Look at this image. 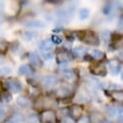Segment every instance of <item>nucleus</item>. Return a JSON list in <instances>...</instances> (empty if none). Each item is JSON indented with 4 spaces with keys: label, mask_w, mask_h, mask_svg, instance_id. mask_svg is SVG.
<instances>
[{
    "label": "nucleus",
    "mask_w": 123,
    "mask_h": 123,
    "mask_svg": "<svg viewBox=\"0 0 123 123\" xmlns=\"http://www.w3.org/2000/svg\"><path fill=\"white\" fill-rule=\"evenodd\" d=\"M80 39L86 45L89 46H99L100 44V39H99V35L92 31V30H84L79 33Z\"/></svg>",
    "instance_id": "f257e3e1"
},
{
    "label": "nucleus",
    "mask_w": 123,
    "mask_h": 123,
    "mask_svg": "<svg viewBox=\"0 0 123 123\" xmlns=\"http://www.w3.org/2000/svg\"><path fill=\"white\" fill-rule=\"evenodd\" d=\"M55 59L59 64H66L74 60V57L69 49H58L55 52Z\"/></svg>",
    "instance_id": "f03ea898"
},
{
    "label": "nucleus",
    "mask_w": 123,
    "mask_h": 123,
    "mask_svg": "<svg viewBox=\"0 0 123 123\" xmlns=\"http://www.w3.org/2000/svg\"><path fill=\"white\" fill-rule=\"evenodd\" d=\"M39 121L40 123H56L57 114L53 110L50 109L44 110L39 114Z\"/></svg>",
    "instance_id": "7ed1b4c3"
},
{
    "label": "nucleus",
    "mask_w": 123,
    "mask_h": 123,
    "mask_svg": "<svg viewBox=\"0 0 123 123\" xmlns=\"http://www.w3.org/2000/svg\"><path fill=\"white\" fill-rule=\"evenodd\" d=\"M5 86H6L7 90L12 92V93H18L22 89L20 80L17 78H13V77H9L5 80Z\"/></svg>",
    "instance_id": "20e7f679"
},
{
    "label": "nucleus",
    "mask_w": 123,
    "mask_h": 123,
    "mask_svg": "<svg viewBox=\"0 0 123 123\" xmlns=\"http://www.w3.org/2000/svg\"><path fill=\"white\" fill-rule=\"evenodd\" d=\"M58 82H59L58 78L56 76H51V75L44 76L42 78V80H41V83L47 89H50V88L54 87Z\"/></svg>",
    "instance_id": "39448f33"
},
{
    "label": "nucleus",
    "mask_w": 123,
    "mask_h": 123,
    "mask_svg": "<svg viewBox=\"0 0 123 123\" xmlns=\"http://www.w3.org/2000/svg\"><path fill=\"white\" fill-rule=\"evenodd\" d=\"M89 69H90V72L92 75L98 76V77H105L108 73V69H107L106 65L103 63H97L94 65H91Z\"/></svg>",
    "instance_id": "423d86ee"
},
{
    "label": "nucleus",
    "mask_w": 123,
    "mask_h": 123,
    "mask_svg": "<svg viewBox=\"0 0 123 123\" xmlns=\"http://www.w3.org/2000/svg\"><path fill=\"white\" fill-rule=\"evenodd\" d=\"M60 74L65 80H67L68 82H73L76 80L77 79V75L75 73V71L69 67H63L60 69Z\"/></svg>",
    "instance_id": "0eeeda50"
},
{
    "label": "nucleus",
    "mask_w": 123,
    "mask_h": 123,
    "mask_svg": "<svg viewBox=\"0 0 123 123\" xmlns=\"http://www.w3.org/2000/svg\"><path fill=\"white\" fill-rule=\"evenodd\" d=\"M85 85L87 89L90 90L91 92H97L101 86V82L93 77H88L85 80Z\"/></svg>",
    "instance_id": "6e6552de"
},
{
    "label": "nucleus",
    "mask_w": 123,
    "mask_h": 123,
    "mask_svg": "<svg viewBox=\"0 0 123 123\" xmlns=\"http://www.w3.org/2000/svg\"><path fill=\"white\" fill-rule=\"evenodd\" d=\"M28 60L29 62L31 63V65L35 68H42L44 65V62L42 58L39 56V54H37L36 52H29L28 53Z\"/></svg>",
    "instance_id": "1a4fd4ad"
},
{
    "label": "nucleus",
    "mask_w": 123,
    "mask_h": 123,
    "mask_svg": "<svg viewBox=\"0 0 123 123\" xmlns=\"http://www.w3.org/2000/svg\"><path fill=\"white\" fill-rule=\"evenodd\" d=\"M108 69L111 75L116 76L121 70V63L116 59H111L108 61Z\"/></svg>",
    "instance_id": "9d476101"
},
{
    "label": "nucleus",
    "mask_w": 123,
    "mask_h": 123,
    "mask_svg": "<svg viewBox=\"0 0 123 123\" xmlns=\"http://www.w3.org/2000/svg\"><path fill=\"white\" fill-rule=\"evenodd\" d=\"M22 24L28 28H44L46 26L45 21L41 19H28L22 21Z\"/></svg>",
    "instance_id": "9b49d317"
},
{
    "label": "nucleus",
    "mask_w": 123,
    "mask_h": 123,
    "mask_svg": "<svg viewBox=\"0 0 123 123\" xmlns=\"http://www.w3.org/2000/svg\"><path fill=\"white\" fill-rule=\"evenodd\" d=\"M83 112V109L80 105H74L69 109V116H71L73 119H79Z\"/></svg>",
    "instance_id": "f8f14e48"
},
{
    "label": "nucleus",
    "mask_w": 123,
    "mask_h": 123,
    "mask_svg": "<svg viewBox=\"0 0 123 123\" xmlns=\"http://www.w3.org/2000/svg\"><path fill=\"white\" fill-rule=\"evenodd\" d=\"M71 91H72V90L70 89V87L63 85V86L58 87V88L55 90V94H56L57 97L63 99V98H68V97L71 95Z\"/></svg>",
    "instance_id": "ddd939ff"
},
{
    "label": "nucleus",
    "mask_w": 123,
    "mask_h": 123,
    "mask_svg": "<svg viewBox=\"0 0 123 123\" xmlns=\"http://www.w3.org/2000/svg\"><path fill=\"white\" fill-rule=\"evenodd\" d=\"M89 101V98L88 96L84 93V92H78L76 94V96L74 97V102L76 103V105H83V104H86L88 103Z\"/></svg>",
    "instance_id": "4468645a"
},
{
    "label": "nucleus",
    "mask_w": 123,
    "mask_h": 123,
    "mask_svg": "<svg viewBox=\"0 0 123 123\" xmlns=\"http://www.w3.org/2000/svg\"><path fill=\"white\" fill-rule=\"evenodd\" d=\"M89 56L92 60H97V61H101L102 59L105 58V53L103 50L98 49H93L89 51Z\"/></svg>",
    "instance_id": "2eb2a0df"
},
{
    "label": "nucleus",
    "mask_w": 123,
    "mask_h": 123,
    "mask_svg": "<svg viewBox=\"0 0 123 123\" xmlns=\"http://www.w3.org/2000/svg\"><path fill=\"white\" fill-rule=\"evenodd\" d=\"M109 96L115 102H123V91L120 89H113L109 92Z\"/></svg>",
    "instance_id": "dca6fc26"
},
{
    "label": "nucleus",
    "mask_w": 123,
    "mask_h": 123,
    "mask_svg": "<svg viewBox=\"0 0 123 123\" xmlns=\"http://www.w3.org/2000/svg\"><path fill=\"white\" fill-rule=\"evenodd\" d=\"M16 102H17V105L18 107H20L21 109H27L31 106V101H30V99H28L27 97H25L23 95L18 96L16 99Z\"/></svg>",
    "instance_id": "f3484780"
},
{
    "label": "nucleus",
    "mask_w": 123,
    "mask_h": 123,
    "mask_svg": "<svg viewBox=\"0 0 123 123\" xmlns=\"http://www.w3.org/2000/svg\"><path fill=\"white\" fill-rule=\"evenodd\" d=\"M39 48L41 51H51L53 44L51 43L50 39H44L39 42Z\"/></svg>",
    "instance_id": "a211bd4d"
},
{
    "label": "nucleus",
    "mask_w": 123,
    "mask_h": 123,
    "mask_svg": "<svg viewBox=\"0 0 123 123\" xmlns=\"http://www.w3.org/2000/svg\"><path fill=\"white\" fill-rule=\"evenodd\" d=\"M89 119H90V123H103V121L105 120L102 113L98 111H92L89 116Z\"/></svg>",
    "instance_id": "6ab92c4d"
},
{
    "label": "nucleus",
    "mask_w": 123,
    "mask_h": 123,
    "mask_svg": "<svg viewBox=\"0 0 123 123\" xmlns=\"http://www.w3.org/2000/svg\"><path fill=\"white\" fill-rule=\"evenodd\" d=\"M21 37L24 41L30 42L37 37V32L34 31V30H24V31L21 33Z\"/></svg>",
    "instance_id": "aec40b11"
},
{
    "label": "nucleus",
    "mask_w": 123,
    "mask_h": 123,
    "mask_svg": "<svg viewBox=\"0 0 123 123\" xmlns=\"http://www.w3.org/2000/svg\"><path fill=\"white\" fill-rule=\"evenodd\" d=\"M24 120H25V117L20 112H15V113H13L12 116L10 117V119H9V121L11 123H22V122H24Z\"/></svg>",
    "instance_id": "412c9836"
},
{
    "label": "nucleus",
    "mask_w": 123,
    "mask_h": 123,
    "mask_svg": "<svg viewBox=\"0 0 123 123\" xmlns=\"http://www.w3.org/2000/svg\"><path fill=\"white\" fill-rule=\"evenodd\" d=\"M111 33L108 29H105L103 31H101V33L99 35L100 41H102L104 44H109V42L111 41Z\"/></svg>",
    "instance_id": "4be33fe9"
},
{
    "label": "nucleus",
    "mask_w": 123,
    "mask_h": 123,
    "mask_svg": "<svg viewBox=\"0 0 123 123\" xmlns=\"http://www.w3.org/2000/svg\"><path fill=\"white\" fill-rule=\"evenodd\" d=\"M18 74L21 76H31L32 75V69L28 64L20 65L18 68Z\"/></svg>",
    "instance_id": "5701e85b"
},
{
    "label": "nucleus",
    "mask_w": 123,
    "mask_h": 123,
    "mask_svg": "<svg viewBox=\"0 0 123 123\" xmlns=\"http://www.w3.org/2000/svg\"><path fill=\"white\" fill-rule=\"evenodd\" d=\"M105 111L109 117H115L117 116V108L111 106V105H107L105 107Z\"/></svg>",
    "instance_id": "b1692460"
},
{
    "label": "nucleus",
    "mask_w": 123,
    "mask_h": 123,
    "mask_svg": "<svg viewBox=\"0 0 123 123\" xmlns=\"http://www.w3.org/2000/svg\"><path fill=\"white\" fill-rule=\"evenodd\" d=\"M89 15H90V11H89L88 8H85V7L80 8V9L79 10V13H78L79 18H80V20H85V19H87L88 17H89Z\"/></svg>",
    "instance_id": "393cba45"
},
{
    "label": "nucleus",
    "mask_w": 123,
    "mask_h": 123,
    "mask_svg": "<svg viewBox=\"0 0 123 123\" xmlns=\"http://www.w3.org/2000/svg\"><path fill=\"white\" fill-rule=\"evenodd\" d=\"M73 53L78 57H82L86 53V49L83 46H77L73 49Z\"/></svg>",
    "instance_id": "a878e982"
},
{
    "label": "nucleus",
    "mask_w": 123,
    "mask_h": 123,
    "mask_svg": "<svg viewBox=\"0 0 123 123\" xmlns=\"http://www.w3.org/2000/svg\"><path fill=\"white\" fill-rule=\"evenodd\" d=\"M12 100V96L8 91L0 92V101L2 103H10Z\"/></svg>",
    "instance_id": "bb28decb"
},
{
    "label": "nucleus",
    "mask_w": 123,
    "mask_h": 123,
    "mask_svg": "<svg viewBox=\"0 0 123 123\" xmlns=\"http://www.w3.org/2000/svg\"><path fill=\"white\" fill-rule=\"evenodd\" d=\"M112 9H113L112 2H108V3H106V4L103 6V8H102V12H103V14H104V15L109 16V15H111V14Z\"/></svg>",
    "instance_id": "cd10ccee"
},
{
    "label": "nucleus",
    "mask_w": 123,
    "mask_h": 123,
    "mask_svg": "<svg viewBox=\"0 0 123 123\" xmlns=\"http://www.w3.org/2000/svg\"><path fill=\"white\" fill-rule=\"evenodd\" d=\"M49 39H50L51 43L54 44V45H60V44H62V42H63V38L61 37L60 35H57V34H52Z\"/></svg>",
    "instance_id": "c85d7f7f"
},
{
    "label": "nucleus",
    "mask_w": 123,
    "mask_h": 123,
    "mask_svg": "<svg viewBox=\"0 0 123 123\" xmlns=\"http://www.w3.org/2000/svg\"><path fill=\"white\" fill-rule=\"evenodd\" d=\"M28 123H40L39 121V115L36 113H30L27 117Z\"/></svg>",
    "instance_id": "c756f323"
},
{
    "label": "nucleus",
    "mask_w": 123,
    "mask_h": 123,
    "mask_svg": "<svg viewBox=\"0 0 123 123\" xmlns=\"http://www.w3.org/2000/svg\"><path fill=\"white\" fill-rule=\"evenodd\" d=\"M12 73V69L10 67H2L0 68V77H6Z\"/></svg>",
    "instance_id": "7c9ffc66"
},
{
    "label": "nucleus",
    "mask_w": 123,
    "mask_h": 123,
    "mask_svg": "<svg viewBox=\"0 0 123 123\" xmlns=\"http://www.w3.org/2000/svg\"><path fill=\"white\" fill-rule=\"evenodd\" d=\"M117 122L123 123V106L117 108Z\"/></svg>",
    "instance_id": "2f4dec72"
},
{
    "label": "nucleus",
    "mask_w": 123,
    "mask_h": 123,
    "mask_svg": "<svg viewBox=\"0 0 123 123\" xmlns=\"http://www.w3.org/2000/svg\"><path fill=\"white\" fill-rule=\"evenodd\" d=\"M18 50H21V47H20V45L18 44V43H14V45L11 47V51L13 52V53H17V54H18L19 52H18Z\"/></svg>",
    "instance_id": "473e14b6"
},
{
    "label": "nucleus",
    "mask_w": 123,
    "mask_h": 123,
    "mask_svg": "<svg viewBox=\"0 0 123 123\" xmlns=\"http://www.w3.org/2000/svg\"><path fill=\"white\" fill-rule=\"evenodd\" d=\"M42 56H43V58L46 59V60H50V59L53 58L54 54H53L51 51H42Z\"/></svg>",
    "instance_id": "72a5a7b5"
},
{
    "label": "nucleus",
    "mask_w": 123,
    "mask_h": 123,
    "mask_svg": "<svg viewBox=\"0 0 123 123\" xmlns=\"http://www.w3.org/2000/svg\"><path fill=\"white\" fill-rule=\"evenodd\" d=\"M76 123H90L89 116H87V115H81V116L76 121Z\"/></svg>",
    "instance_id": "f704fd0d"
},
{
    "label": "nucleus",
    "mask_w": 123,
    "mask_h": 123,
    "mask_svg": "<svg viewBox=\"0 0 123 123\" xmlns=\"http://www.w3.org/2000/svg\"><path fill=\"white\" fill-rule=\"evenodd\" d=\"M8 43L4 40H0V51H6L8 49Z\"/></svg>",
    "instance_id": "c9c22d12"
},
{
    "label": "nucleus",
    "mask_w": 123,
    "mask_h": 123,
    "mask_svg": "<svg viewBox=\"0 0 123 123\" xmlns=\"http://www.w3.org/2000/svg\"><path fill=\"white\" fill-rule=\"evenodd\" d=\"M60 123H76L75 119H73L71 116H66V117H63L61 118V122Z\"/></svg>",
    "instance_id": "e433bc0d"
},
{
    "label": "nucleus",
    "mask_w": 123,
    "mask_h": 123,
    "mask_svg": "<svg viewBox=\"0 0 123 123\" xmlns=\"http://www.w3.org/2000/svg\"><path fill=\"white\" fill-rule=\"evenodd\" d=\"M6 115V111H5V108L0 105V120H2Z\"/></svg>",
    "instance_id": "4c0bfd02"
},
{
    "label": "nucleus",
    "mask_w": 123,
    "mask_h": 123,
    "mask_svg": "<svg viewBox=\"0 0 123 123\" xmlns=\"http://www.w3.org/2000/svg\"><path fill=\"white\" fill-rule=\"evenodd\" d=\"M116 56H117L118 61H119V60H120V61H123V49H120L117 51Z\"/></svg>",
    "instance_id": "58836bf2"
},
{
    "label": "nucleus",
    "mask_w": 123,
    "mask_h": 123,
    "mask_svg": "<svg viewBox=\"0 0 123 123\" xmlns=\"http://www.w3.org/2000/svg\"><path fill=\"white\" fill-rule=\"evenodd\" d=\"M116 44H117L118 46H121V47H122L121 49H123V36H121V37H119V39L117 40V42H116Z\"/></svg>",
    "instance_id": "ea45409f"
},
{
    "label": "nucleus",
    "mask_w": 123,
    "mask_h": 123,
    "mask_svg": "<svg viewBox=\"0 0 123 123\" xmlns=\"http://www.w3.org/2000/svg\"><path fill=\"white\" fill-rule=\"evenodd\" d=\"M103 123H111V121H109V120H106V119H105V120L103 121Z\"/></svg>",
    "instance_id": "a19ab883"
},
{
    "label": "nucleus",
    "mask_w": 123,
    "mask_h": 123,
    "mask_svg": "<svg viewBox=\"0 0 123 123\" xmlns=\"http://www.w3.org/2000/svg\"><path fill=\"white\" fill-rule=\"evenodd\" d=\"M2 22H3V18H2L1 17H0V24H1Z\"/></svg>",
    "instance_id": "79ce46f5"
},
{
    "label": "nucleus",
    "mask_w": 123,
    "mask_h": 123,
    "mask_svg": "<svg viewBox=\"0 0 123 123\" xmlns=\"http://www.w3.org/2000/svg\"><path fill=\"white\" fill-rule=\"evenodd\" d=\"M121 79H122V80H123V74H122V76H121Z\"/></svg>",
    "instance_id": "37998d69"
},
{
    "label": "nucleus",
    "mask_w": 123,
    "mask_h": 123,
    "mask_svg": "<svg viewBox=\"0 0 123 123\" xmlns=\"http://www.w3.org/2000/svg\"><path fill=\"white\" fill-rule=\"evenodd\" d=\"M5 123H11V122H10V121H7V122H5Z\"/></svg>",
    "instance_id": "c03bdc74"
},
{
    "label": "nucleus",
    "mask_w": 123,
    "mask_h": 123,
    "mask_svg": "<svg viewBox=\"0 0 123 123\" xmlns=\"http://www.w3.org/2000/svg\"><path fill=\"white\" fill-rule=\"evenodd\" d=\"M0 62H1V60H0Z\"/></svg>",
    "instance_id": "a18cd8bd"
}]
</instances>
